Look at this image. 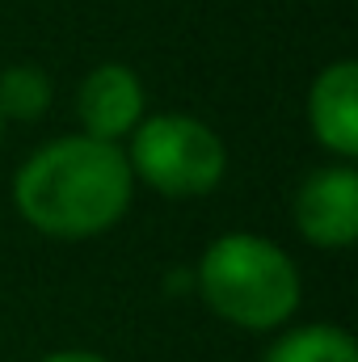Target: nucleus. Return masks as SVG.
<instances>
[{
	"label": "nucleus",
	"mask_w": 358,
	"mask_h": 362,
	"mask_svg": "<svg viewBox=\"0 0 358 362\" xmlns=\"http://www.w3.org/2000/svg\"><path fill=\"white\" fill-rule=\"evenodd\" d=\"M131 177L165 198H207L228 173L224 139L194 114H152L127 135Z\"/></svg>",
	"instance_id": "nucleus-3"
},
{
	"label": "nucleus",
	"mask_w": 358,
	"mask_h": 362,
	"mask_svg": "<svg viewBox=\"0 0 358 362\" xmlns=\"http://www.w3.org/2000/svg\"><path fill=\"white\" fill-rule=\"evenodd\" d=\"M262 362H358V346L337 325H299L282 333Z\"/></svg>",
	"instance_id": "nucleus-7"
},
{
	"label": "nucleus",
	"mask_w": 358,
	"mask_h": 362,
	"mask_svg": "<svg viewBox=\"0 0 358 362\" xmlns=\"http://www.w3.org/2000/svg\"><path fill=\"white\" fill-rule=\"evenodd\" d=\"M131 189L135 177L118 144L64 135L17 169L13 206L34 232L51 240H89L127 215Z\"/></svg>",
	"instance_id": "nucleus-1"
},
{
	"label": "nucleus",
	"mask_w": 358,
	"mask_h": 362,
	"mask_svg": "<svg viewBox=\"0 0 358 362\" xmlns=\"http://www.w3.org/2000/svg\"><path fill=\"white\" fill-rule=\"evenodd\" d=\"M308 122L321 148H329L337 160L358 156V64L337 59L329 64L308 93Z\"/></svg>",
	"instance_id": "nucleus-6"
},
{
	"label": "nucleus",
	"mask_w": 358,
	"mask_h": 362,
	"mask_svg": "<svg viewBox=\"0 0 358 362\" xmlns=\"http://www.w3.org/2000/svg\"><path fill=\"white\" fill-rule=\"evenodd\" d=\"M51 105V81L34 64H13L0 72V118L34 122Z\"/></svg>",
	"instance_id": "nucleus-8"
},
{
	"label": "nucleus",
	"mask_w": 358,
	"mask_h": 362,
	"mask_svg": "<svg viewBox=\"0 0 358 362\" xmlns=\"http://www.w3.org/2000/svg\"><path fill=\"white\" fill-rule=\"evenodd\" d=\"M42 362H110V358H101L93 350H55V354H47Z\"/></svg>",
	"instance_id": "nucleus-9"
},
{
	"label": "nucleus",
	"mask_w": 358,
	"mask_h": 362,
	"mask_svg": "<svg viewBox=\"0 0 358 362\" xmlns=\"http://www.w3.org/2000/svg\"><path fill=\"white\" fill-rule=\"evenodd\" d=\"M295 228L316 249H350L358 240V173L350 160L312 169L291 202Z\"/></svg>",
	"instance_id": "nucleus-4"
},
{
	"label": "nucleus",
	"mask_w": 358,
	"mask_h": 362,
	"mask_svg": "<svg viewBox=\"0 0 358 362\" xmlns=\"http://www.w3.org/2000/svg\"><path fill=\"white\" fill-rule=\"evenodd\" d=\"M0 131H4V118H0Z\"/></svg>",
	"instance_id": "nucleus-10"
},
{
	"label": "nucleus",
	"mask_w": 358,
	"mask_h": 362,
	"mask_svg": "<svg viewBox=\"0 0 358 362\" xmlns=\"http://www.w3.org/2000/svg\"><path fill=\"white\" fill-rule=\"evenodd\" d=\"M81 135L118 144L144 118V85L127 64H97L76 89Z\"/></svg>",
	"instance_id": "nucleus-5"
},
{
	"label": "nucleus",
	"mask_w": 358,
	"mask_h": 362,
	"mask_svg": "<svg viewBox=\"0 0 358 362\" xmlns=\"http://www.w3.org/2000/svg\"><path fill=\"white\" fill-rule=\"evenodd\" d=\"M194 282L202 303L219 320L249 333L287 325L304 295L295 262L258 232H228L211 240L207 253L198 257Z\"/></svg>",
	"instance_id": "nucleus-2"
}]
</instances>
